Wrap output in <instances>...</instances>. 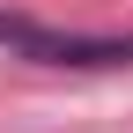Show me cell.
I'll use <instances>...</instances> for the list:
<instances>
[{
  "label": "cell",
  "instance_id": "6da1fadb",
  "mask_svg": "<svg viewBox=\"0 0 133 133\" xmlns=\"http://www.w3.org/2000/svg\"><path fill=\"white\" fill-rule=\"evenodd\" d=\"M22 59L37 66H133V37H81V30H30Z\"/></svg>",
  "mask_w": 133,
  "mask_h": 133
},
{
  "label": "cell",
  "instance_id": "7a4b0ae2",
  "mask_svg": "<svg viewBox=\"0 0 133 133\" xmlns=\"http://www.w3.org/2000/svg\"><path fill=\"white\" fill-rule=\"evenodd\" d=\"M30 30H37L30 15H8V8H0V44H15V52H22V37H30Z\"/></svg>",
  "mask_w": 133,
  "mask_h": 133
}]
</instances>
